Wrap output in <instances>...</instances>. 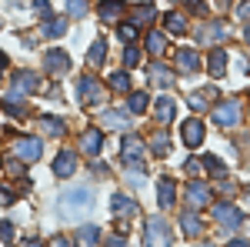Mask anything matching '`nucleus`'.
Masks as SVG:
<instances>
[{"mask_svg":"<svg viewBox=\"0 0 250 247\" xmlns=\"http://www.w3.org/2000/svg\"><path fill=\"white\" fill-rule=\"evenodd\" d=\"M10 151L17 154V157H23V160H37L40 157V140L37 137H17Z\"/></svg>","mask_w":250,"mask_h":247,"instance_id":"2","label":"nucleus"},{"mask_svg":"<svg viewBox=\"0 0 250 247\" xmlns=\"http://www.w3.org/2000/svg\"><path fill=\"white\" fill-rule=\"evenodd\" d=\"M237 17L250 20V0H244V3H240V7H237Z\"/></svg>","mask_w":250,"mask_h":247,"instance_id":"36","label":"nucleus"},{"mask_svg":"<svg viewBox=\"0 0 250 247\" xmlns=\"http://www.w3.org/2000/svg\"><path fill=\"white\" fill-rule=\"evenodd\" d=\"M80 97H83L87 104H100V100H104V87L97 84L94 77H83V80H80Z\"/></svg>","mask_w":250,"mask_h":247,"instance_id":"5","label":"nucleus"},{"mask_svg":"<svg viewBox=\"0 0 250 247\" xmlns=\"http://www.w3.org/2000/svg\"><path fill=\"white\" fill-rule=\"evenodd\" d=\"M134 20H137V23H150V20H154V7H150V3L137 7V10H134Z\"/></svg>","mask_w":250,"mask_h":247,"instance_id":"21","label":"nucleus"},{"mask_svg":"<svg viewBox=\"0 0 250 247\" xmlns=\"http://www.w3.org/2000/svg\"><path fill=\"white\" fill-rule=\"evenodd\" d=\"M150 80H154V84H170V77L164 74V67H154V74H150Z\"/></svg>","mask_w":250,"mask_h":247,"instance_id":"33","label":"nucleus"},{"mask_svg":"<svg viewBox=\"0 0 250 247\" xmlns=\"http://www.w3.org/2000/svg\"><path fill=\"white\" fill-rule=\"evenodd\" d=\"M197 37H200V40H224V37H227V27H224V23H207Z\"/></svg>","mask_w":250,"mask_h":247,"instance_id":"13","label":"nucleus"},{"mask_svg":"<svg viewBox=\"0 0 250 247\" xmlns=\"http://www.w3.org/2000/svg\"><path fill=\"white\" fill-rule=\"evenodd\" d=\"M67 10H70V17H83L87 14V0H67Z\"/></svg>","mask_w":250,"mask_h":247,"instance_id":"24","label":"nucleus"},{"mask_svg":"<svg viewBox=\"0 0 250 247\" xmlns=\"http://www.w3.org/2000/svg\"><path fill=\"white\" fill-rule=\"evenodd\" d=\"M63 214L67 217H80L83 210H90V204H94V194L87 187H70V190H63Z\"/></svg>","mask_w":250,"mask_h":247,"instance_id":"1","label":"nucleus"},{"mask_svg":"<svg viewBox=\"0 0 250 247\" xmlns=\"http://www.w3.org/2000/svg\"><path fill=\"white\" fill-rule=\"evenodd\" d=\"M124 157H127V160H137V157H140V140H137V137H127V144H124Z\"/></svg>","mask_w":250,"mask_h":247,"instance_id":"19","label":"nucleus"},{"mask_svg":"<svg viewBox=\"0 0 250 247\" xmlns=\"http://www.w3.org/2000/svg\"><path fill=\"white\" fill-rule=\"evenodd\" d=\"M164 224H160V221H150V234H147V237H150V244L154 247H170V237H167V234H164Z\"/></svg>","mask_w":250,"mask_h":247,"instance_id":"9","label":"nucleus"},{"mask_svg":"<svg viewBox=\"0 0 250 247\" xmlns=\"http://www.w3.org/2000/svg\"><path fill=\"white\" fill-rule=\"evenodd\" d=\"M10 237H14V227L7 221H0V241H10Z\"/></svg>","mask_w":250,"mask_h":247,"instance_id":"35","label":"nucleus"},{"mask_svg":"<svg viewBox=\"0 0 250 247\" xmlns=\"http://www.w3.org/2000/svg\"><path fill=\"white\" fill-rule=\"evenodd\" d=\"M74 167H77V160H74V154L67 151V154H60L57 160H54V171L63 177V174H74Z\"/></svg>","mask_w":250,"mask_h":247,"instance_id":"12","label":"nucleus"},{"mask_svg":"<svg viewBox=\"0 0 250 247\" xmlns=\"http://www.w3.org/2000/svg\"><path fill=\"white\" fill-rule=\"evenodd\" d=\"M50 247H70V244H67V241H60V237H57V241H54Z\"/></svg>","mask_w":250,"mask_h":247,"instance_id":"37","label":"nucleus"},{"mask_svg":"<svg viewBox=\"0 0 250 247\" xmlns=\"http://www.w3.org/2000/svg\"><path fill=\"white\" fill-rule=\"evenodd\" d=\"M70 67V57L63 54V50H50L47 57H43V70H50V74H63Z\"/></svg>","mask_w":250,"mask_h":247,"instance_id":"6","label":"nucleus"},{"mask_svg":"<svg viewBox=\"0 0 250 247\" xmlns=\"http://www.w3.org/2000/svg\"><path fill=\"white\" fill-rule=\"evenodd\" d=\"M217 217H220V221H227L230 227L240 221V217H237V210H230V207H217Z\"/></svg>","mask_w":250,"mask_h":247,"instance_id":"28","label":"nucleus"},{"mask_svg":"<svg viewBox=\"0 0 250 247\" xmlns=\"http://www.w3.org/2000/svg\"><path fill=\"white\" fill-rule=\"evenodd\" d=\"M134 201H127V197H114V214H124V217H130L134 214Z\"/></svg>","mask_w":250,"mask_h":247,"instance_id":"15","label":"nucleus"},{"mask_svg":"<svg viewBox=\"0 0 250 247\" xmlns=\"http://www.w3.org/2000/svg\"><path fill=\"white\" fill-rule=\"evenodd\" d=\"M190 201L193 204H197V201H207V187H197V184H193L190 187Z\"/></svg>","mask_w":250,"mask_h":247,"instance_id":"31","label":"nucleus"},{"mask_svg":"<svg viewBox=\"0 0 250 247\" xmlns=\"http://www.w3.org/2000/svg\"><path fill=\"white\" fill-rule=\"evenodd\" d=\"M104 54H107V44H104V40H94V47H90V54H87V64H100V60H104Z\"/></svg>","mask_w":250,"mask_h":247,"instance_id":"14","label":"nucleus"},{"mask_svg":"<svg viewBox=\"0 0 250 247\" xmlns=\"http://www.w3.org/2000/svg\"><path fill=\"white\" fill-rule=\"evenodd\" d=\"M213 120H217L220 127H233V124L240 120V107H237V100H227V104H220V107L213 111Z\"/></svg>","mask_w":250,"mask_h":247,"instance_id":"3","label":"nucleus"},{"mask_svg":"<svg viewBox=\"0 0 250 247\" xmlns=\"http://www.w3.org/2000/svg\"><path fill=\"white\" fill-rule=\"evenodd\" d=\"M207 67H210L213 77H224V70H227V50H210V60H207Z\"/></svg>","mask_w":250,"mask_h":247,"instance_id":"8","label":"nucleus"},{"mask_svg":"<svg viewBox=\"0 0 250 247\" xmlns=\"http://www.w3.org/2000/svg\"><path fill=\"white\" fill-rule=\"evenodd\" d=\"M210 97H213V90H200V94H193L190 97V107H193V111H204V107L210 104Z\"/></svg>","mask_w":250,"mask_h":247,"instance_id":"17","label":"nucleus"},{"mask_svg":"<svg viewBox=\"0 0 250 247\" xmlns=\"http://www.w3.org/2000/svg\"><path fill=\"white\" fill-rule=\"evenodd\" d=\"M110 84H114L117 90H127V87H130V80H127V74H114V77H110Z\"/></svg>","mask_w":250,"mask_h":247,"instance_id":"30","label":"nucleus"},{"mask_svg":"<svg viewBox=\"0 0 250 247\" xmlns=\"http://www.w3.org/2000/svg\"><path fill=\"white\" fill-rule=\"evenodd\" d=\"M117 34H120L124 40H134V37H137V27H130V23H120V27H117Z\"/></svg>","mask_w":250,"mask_h":247,"instance_id":"29","label":"nucleus"},{"mask_svg":"<svg viewBox=\"0 0 250 247\" xmlns=\"http://www.w3.org/2000/svg\"><path fill=\"white\" fill-rule=\"evenodd\" d=\"M124 10V0H100V17L104 20H117Z\"/></svg>","mask_w":250,"mask_h":247,"instance_id":"10","label":"nucleus"},{"mask_svg":"<svg viewBox=\"0 0 250 247\" xmlns=\"http://www.w3.org/2000/svg\"><path fill=\"white\" fill-rule=\"evenodd\" d=\"M130 111H134V114L147 111V94H130Z\"/></svg>","mask_w":250,"mask_h":247,"instance_id":"25","label":"nucleus"},{"mask_svg":"<svg viewBox=\"0 0 250 247\" xmlns=\"http://www.w3.org/2000/svg\"><path fill=\"white\" fill-rule=\"evenodd\" d=\"M83 147H87V154L100 151V131H87L83 134Z\"/></svg>","mask_w":250,"mask_h":247,"instance_id":"16","label":"nucleus"},{"mask_svg":"<svg viewBox=\"0 0 250 247\" xmlns=\"http://www.w3.org/2000/svg\"><path fill=\"white\" fill-rule=\"evenodd\" d=\"M97 237H100V234H97V227H83V230H80V244H83V247L97 244Z\"/></svg>","mask_w":250,"mask_h":247,"instance_id":"26","label":"nucleus"},{"mask_svg":"<svg viewBox=\"0 0 250 247\" xmlns=\"http://www.w3.org/2000/svg\"><path fill=\"white\" fill-rule=\"evenodd\" d=\"M247 44H250V27H247Z\"/></svg>","mask_w":250,"mask_h":247,"instance_id":"39","label":"nucleus"},{"mask_svg":"<svg viewBox=\"0 0 250 247\" xmlns=\"http://www.w3.org/2000/svg\"><path fill=\"white\" fill-rule=\"evenodd\" d=\"M180 224H184V230H187V234H197V230H200V224H197L193 217H184Z\"/></svg>","mask_w":250,"mask_h":247,"instance_id":"34","label":"nucleus"},{"mask_svg":"<svg viewBox=\"0 0 250 247\" xmlns=\"http://www.w3.org/2000/svg\"><path fill=\"white\" fill-rule=\"evenodd\" d=\"M63 30H67L63 20H47V23H43V34H47V37H60Z\"/></svg>","mask_w":250,"mask_h":247,"instance_id":"20","label":"nucleus"},{"mask_svg":"<svg viewBox=\"0 0 250 247\" xmlns=\"http://www.w3.org/2000/svg\"><path fill=\"white\" fill-rule=\"evenodd\" d=\"M173 64H177V70L180 74H193L197 67H200V57H197V50H177V57H173Z\"/></svg>","mask_w":250,"mask_h":247,"instance_id":"4","label":"nucleus"},{"mask_svg":"<svg viewBox=\"0 0 250 247\" xmlns=\"http://www.w3.org/2000/svg\"><path fill=\"white\" fill-rule=\"evenodd\" d=\"M170 201H173V184H170V180H164V184H160V204L167 207Z\"/></svg>","mask_w":250,"mask_h":247,"instance_id":"27","label":"nucleus"},{"mask_svg":"<svg viewBox=\"0 0 250 247\" xmlns=\"http://www.w3.org/2000/svg\"><path fill=\"white\" fill-rule=\"evenodd\" d=\"M233 247H247V244H233Z\"/></svg>","mask_w":250,"mask_h":247,"instance_id":"40","label":"nucleus"},{"mask_svg":"<svg viewBox=\"0 0 250 247\" xmlns=\"http://www.w3.org/2000/svg\"><path fill=\"white\" fill-rule=\"evenodd\" d=\"M167 30H173V34H184V30H187L184 17H180V14H170V17H167Z\"/></svg>","mask_w":250,"mask_h":247,"instance_id":"23","label":"nucleus"},{"mask_svg":"<svg viewBox=\"0 0 250 247\" xmlns=\"http://www.w3.org/2000/svg\"><path fill=\"white\" fill-rule=\"evenodd\" d=\"M224 3H230V0H224Z\"/></svg>","mask_w":250,"mask_h":247,"instance_id":"41","label":"nucleus"},{"mask_svg":"<svg viewBox=\"0 0 250 247\" xmlns=\"http://www.w3.org/2000/svg\"><path fill=\"white\" fill-rule=\"evenodd\" d=\"M173 111H177V107H173V97H160V100H157V120H160V124H167L173 117Z\"/></svg>","mask_w":250,"mask_h":247,"instance_id":"11","label":"nucleus"},{"mask_svg":"<svg viewBox=\"0 0 250 247\" xmlns=\"http://www.w3.org/2000/svg\"><path fill=\"white\" fill-rule=\"evenodd\" d=\"M124 60H127V67H134L137 60H140V50H137V47H127V54H124Z\"/></svg>","mask_w":250,"mask_h":247,"instance_id":"32","label":"nucleus"},{"mask_svg":"<svg viewBox=\"0 0 250 247\" xmlns=\"http://www.w3.org/2000/svg\"><path fill=\"white\" fill-rule=\"evenodd\" d=\"M164 44H167V40H164V34H150V37H147V50H150V54H164Z\"/></svg>","mask_w":250,"mask_h":247,"instance_id":"18","label":"nucleus"},{"mask_svg":"<svg viewBox=\"0 0 250 247\" xmlns=\"http://www.w3.org/2000/svg\"><path fill=\"white\" fill-rule=\"evenodd\" d=\"M184 140H187V147H197L204 140V124L200 120H187L184 124Z\"/></svg>","mask_w":250,"mask_h":247,"instance_id":"7","label":"nucleus"},{"mask_svg":"<svg viewBox=\"0 0 250 247\" xmlns=\"http://www.w3.org/2000/svg\"><path fill=\"white\" fill-rule=\"evenodd\" d=\"M3 67H7V57H3V54H0V70H3Z\"/></svg>","mask_w":250,"mask_h":247,"instance_id":"38","label":"nucleus"},{"mask_svg":"<svg viewBox=\"0 0 250 247\" xmlns=\"http://www.w3.org/2000/svg\"><path fill=\"white\" fill-rule=\"evenodd\" d=\"M40 127L47 134H63V124H60L57 117H40Z\"/></svg>","mask_w":250,"mask_h":247,"instance_id":"22","label":"nucleus"}]
</instances>
